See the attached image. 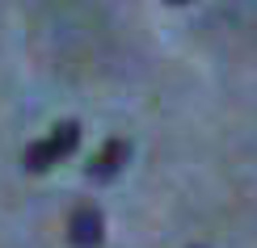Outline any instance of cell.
I'll return each instance as SVG.
<instances>
[{
	"label": "cell",
	"mask_w": 257,
	"mask_h": 248,
	"mask_svg": "<svg viewBox=\"0 0 257 248\" xmlns=\"http://www.w3.org/2000/svg\"><path fill=\"white\" fill-rule=\"evenodd\" d=\"M131 160V143L126 139H105V143L97 147V156L89 160V181H110V177H118L122 164Z\"/></svg>",
	"instance_id": "obj_3"
},
{
	"label": "cell",
	"mask_w": 257,
	"mask_h": 248,
	"mask_svg": "<svg viewBox=\"0 0 257 248\" xmlns=\"http://www.w3.org/2000/svg\"><path fill=\"white\" fill-rule=\"evenodd\" d=\"M165 5H190V0H165Z\"/></svg>",
	"instance_id": "obj_4"
},
{
	"label": "cell",
	"mask_w": 257,
	"mask_h": 248,
	"mask_svg": "<svg viewBox=\"0 0 257 248\" xmlns=\"http://www.w3.org/2000/svg\"><path fill=\"white\" fill-rule=\"evenodd\" d=\"M76 147H80V122H59V126H51L42 139H34L26 147L21 164H26V172H51L55 164H63V160L76 152Z\"/></svg>",
	"instance_id": "obj_1"
},
{
	"label": "cell",
	"mask_w": 257,
	"mask_h": 248,
	"mask_svg": "<svg viewBox=\"0 0 257 248\" xmlns=\"http://www.w3.org/2000/svg\"><path fill=\"white\" fill-rule=\"evenodd\" d=\"M68 240H72V248H97L105 240V219L93 202H80L68 214Z\"/></svg>",
	"instance_id": "obj_2"
}]
</instances>
